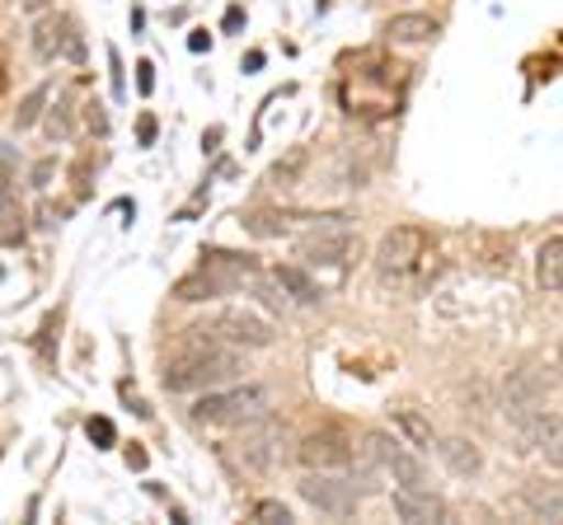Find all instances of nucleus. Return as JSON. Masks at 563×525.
Segmentation results:
<instances>
[{
    "label": "nucleus",
    "instance_id": "f257e3e1",
    "mask_svg": "<svg viewBox=\"0 0 563 525\" xmlns=\"http://www.w3.org/2000/svg\"><path fill=\"white\" fill-rule=\"evenodd\" d=\"M244 376L240 347H198V353H174L165 361V390L169 394H202L221 390Z\"/></svg>",
    "mask_w": 563,
    "mask_h": 525
},
{
    "label": "nucleus",
    "instance_id": "f03ea898",
    "mask_svg": "<svg viewBox=\"0 0 563 525\" xmlns=\"http://www.w3.org/2000/svg\"><path fill=\"white\" fill-rule=\"evenodd\" d=\"M268 417V390L263 384H231V390H207L192 404V423H217V427H244Z\"/></svg>",
    "mask_w": 563,
    "mask_h": 525
},
{
    "label": "nucleus",
    "instance_id": "7ed1b4c3",
    "mask_svg": "<svg viewBox=\"0 0 563 525\" xmlns=\"http://www.w3.org/2000/svg\"><path fill=\"white\" fill-rule=\"evenodd\" d=\"M422 258H428V231L422 225H395L376 244V272L385 282H409Z\"/></svg>",
    "mask_w": 563,
    "mask_h": 525
},
{
    "label": "nucleus",
    "instance_id": "20e7f679",
    "mask_svg": "<svg viewBox=\"0 0 563 525\" xmlns=\"http://www.w3.org/2000/svg\"><path fill=\"white\" fill-rule=\"evenodd\" d=\"M544 399H550V380H544L536 366H521L503 380V413L512 417V423L531 436V423L544 413Z\"/></svg>",
    "mask_w": 563,
    "mask_h": 525
},
{
    "label": "nucleus",
    "instance_id": "39448f33",
    "mask_svg": "<svg viewBox=\"0 0 563 525\" xmlns=\"http://www.w3.org/2000/svg\"><path fill=\"white\" fill-rule=\"evenodd\" d=\"M296 488H301V498L314 506V512L339 516V521L357 512V498H362V488L347 474H333V469H306V479Z\"/></svg>",
    "mask_w": 563,
    "mask_h": 525
},
{
    "label": "nucleus",
    "instance_id": "423d86ee",
    "mask_svg": "<svg viewBox=\"0 0 563 525\" xmlns=\"http://www.w3.org/2000/svg\"><path fill=\"white\" fill-rule=\"evenodd\" d=\"M362 442L372 446V455L380 460V469H385V474H390L395 483H404V488H428V469H422V460H418V455L404 446V442H395L390 432H366Z\"/></svg>",
    "mask_w": 563,
    "mask_h": 525
},
{
    "label": "nucleus",
    "instance_id": "0eeeda50",
    "mask_svg": "<svg viewBox=\"0 0 563 525\" xmlns=\"http://www.w3.org/2000/svg\"><path fill=\"white\" fill-rule=\"evenodd\" d=\"M29 47L38 62H62V57L80 62V33L66 14H38V20H33V33H29Z\"/></svg>",
    "mask_w": 563,
    "mask_h": 525
},
{
    "label": "nucleus",
    "instance_id": "6e6552de",
    "mask_svg": "<svg viewBox=\"0 0 563 525\" xmlns=\"http://www.w3.org/2000/svg\"><path fill=\"white\" fill-rule=\"evenodd\" d=\"M352 455H357V446L347 442V436L339 427H324V432H310L301 446H296V460H301L306 469H333V474H347Z\"/></svg>",
    "mask_w": 563,
    "mask_h": 525
},
{
    "label": "nucleus",
    "instance_id": "1a4fd4ad",
    "mask_svg": "<svg viewBox=\"0 0 563 525\" xmlns=\"http://www.w3.org/2000/svg\"><path fill=\"white\" fill-rule=\"evenodd\" d=\"M296 254H301V262H310V268H343V262L357 254V239H352L347 225H320L314 235L296 244Z\"/></svg>",
    "mask_w": 563,
    "mask_h": 525
},
{
    "label": "nucleus",
    "instance_id": "9d476101",
    "mask_svg": "<svg viewBox=\"0 0 563 525\" xmlns=\"http://www.w3.org/2000/svg\"><path fill=\"white\" fill-rule=\"evenodd\" d=\"M211 324H217V334L231 343V347H268L273 343V324L263 320V314L244 310V305H225L221 314H211Z\"/></svg>",
    "mask_w": 563,
    "mask_h": 525
},
{
    "label": "nucleus",
    "instance_id": "9b49d317",
    "mask_svg": "<svg viewBox=\"0 0 563 525\" xmlns=\"http://www.w3.org/2000/svg\"><path fill=\"white\" fill-rule=\"evenodd\" d=\"M235 455L250 474H268L277 460V423L273 417H258V423H244V436L235 442Z\"/></svg>",
    "mask_w": 563,
    "mask_h": 525
},
{
    "label": "nucleus",
    "instance_id": "f8f14e48",
    "mask_svg": "<svg viewBox=\"0 0 563 525\" xmlns=\"http://www.w3.org/2000/svg\"><path fill=\"white\" fill-rule=\"evenodd\" d=\"M390 502H395V516L399 521H409V525H442V521H451V506L432 493V488H395L390 493Z\"/></svg>",
    "mask_w": 563,
    "mask_h": 525
},
{
    "label": "nucleus",
    "instance_id": "ddd939ff",
    "mask_svg": "<svg viewBox=\"0 0 563 525\" xmlns=\"http://www.w3.org/2000/svg\"><path fill=\"white\" fill-rule=\"evenodd\" d=\"M437 33H442V24H437L432 14H422V10H404V14H390V20H385V38L399 43V47L432 43Z\"/></svg>",
    "mask_w": 563,
    "mask_h": 525
},
{
    "label": "nucleus",
    "instance_id": "4468645a",
    "mask_svg": "<svg viewBox=\"0 0 563 525\" xmlns=\"http://www.w3.org/2000/svg\"><path fill=\"white\" fill-rule=\"evenodd\" d=\"M521 506L531 512L536 521H554L563 525V483H544V479H531V483H521Z\"/></svg>",
    "mask_w": 563,
    "mask_h": 525
},
{
    "label": "nucleus",
    "instance_id": "2eb2a0df",
    "mask_svg": "<svg viewBox=\"0 0 563 525\" xmlns=\"http://www.w3.org/2000/svg\"><path fill=\"white\" fill-rule=\"evenodd\" d=\"M437 455H442V465L455 479H474L484 469V450L474 446L470 436H442V442H437Z\"/></svg>",
    "mask_w": 563,
    "mask_h": 525
},
{
    "label": "nucleus",
    "instance_id": "dca6fc26",
    "mask_svg": "<svg viewBox=\"0 0 563 525\" xmlns=\"http://www.w3.org/2000/svg\"><path fill=\"white\" fill-rule=\"evenodd\" d=\"M531 446L544 455V465L563 469V413H540L531 423Z\"/></svg>",
    "mask_w": 563,
    "mask_h": 525
},
{
    "label": "nucleus",
    "instance_id": "f3484780",
    "mask_svg": "<svg viewBox=\"0 0 563 525\" xmlns=\"http://www.w3.org/2000/svg\"><path fill=\"white\" fill-rule=\"evenodd\" d=\"M536 287L540 291H563V235L544 239L536 249Z\"/></svg>",
    "mask_w": 563,
    "mask_h": 525
},
{
    "label": "nucleus",
    "instance_id": "a211bd4d",
    "mask_svg": "<svg viewBox=\"0 0 563 525\" xmlns=\"http://www.w3.org/2000/svg\"><path fill=\"white\" fill-rule=\"evenodd\" d=\"M306 165H310V150H306V146H291V150L268 169V183H273V188H296V183H301V174H306Z\"/></svg>",
    "mask_w": 563,
    "mask_h": 525
},
{
    "label": "nucleus",
    "instance_id": "6ab92c4d",
    "mask_svg": "<svg viewBox=\"0 0 563 525\" xmlns=\"http://www.w3.org/2000/svg\"><path fill=\"white\" fill-rule=\"evenodd\" d=\"M395 427L409 436V446H418V450H428V446H437V436H432V423L422 413H413V409H395Z\"/></svg>",
    "mask_w": 563,
    "mask_h": 525
},
{
    "label": "nucleus",
    "instance_id": "aec40b11",
    "mask_svg": "<svg viewBox=\"0 0 563 525\" xmlns=\"http://www.w3.org/2000/svg\"><path fill=\"white\" fill-rule=\"evenodd\" d=\"M47 99H52V90H47V85H33V90L24 94V103H20V109H14V127H20V132H29V127H33V122H38V118H43V109H47Z\"/></svg>",
    "mask_w": 563,
    "mask_h": 525
},
{
    "label": "nucleus",
    "instance_id": "412c9836",
    "mask_svg": "<svg viewBox=\"0 0 563 525\" xmlns=\"http://www.w3.org/2000/svg\"><path fill=\"white\" fill-rule=\"evenodd\" d=\"M277 282L287 287V291H291V295H296V301H301V305H314V301H320V295H324V291L314 287L310 277L301 272V268H277Z\"/></svg>",
    "mask_w": 563,
    "mask_h": 525
},
{
    "label": "nucleus",
    "instance_id": "4be33fe9",
    "mask_svg": "<svg viewBox=\"0 0 563 525\" xmlns=\"http://www.w3.org/2000/svg\"><path fill=\"white\" fill-rule=\"evenodd\" d=\"M43 127H47L52 142H70V132H76V122H70V99H66V94H62V99L47 109V122H43Z\"/></svg>",
    "mask_w": 563,
    "mask_h": 525
},
{
    "label": "nucleus",
    "instance_id": "5701e85b",
    "mask_svg": "<svg viewBox=\"0 0 563 525\" xmlns=\"http://www.w3.org/2000/svg\"><path fill=\"white\" fill-rule=\"evenodd\" d=\"M287 221L291 216H282V212H254V216H244V231L258 235V239H273V235L287 231Z\"/></svg>",
    "mask_w": 563,
    "mask_h": 525
},
{
    "label": "nucleus",
    "instance_id": "b1692460",
    "mask_svg": "<svg viewBox=\"0 0 563 525\" xmlns=\"http://www.w3.org/2000/svg\"><path fill=\"white\" fill-rule=\"evenodd\" d=\"M254 521L258 525H287L291 521V506L277 502V498H263V502H254Z\"/></svg>",
    "mask_w": 563,
    "mask_h": 525
},
{
    "label": "nucleus",
    "instance_id": "393cba45",
    "mask_svg": "<svg viewBox=\"0 0 563 525\" xmlns=\"http://www.w3.org/2000/svg\"><path fill=\"white\" fill-rule=\"evenodd\" d=\"M80 118H85V127H90V132H109V118H103V103L99 99H90V103H85V109H80Z\"/></svg>",
    "mask_w": 563,
    "mask_h": 525
},
{
    "label": "nucleus",
    "instance_id": "a878e982",
    "mask_svg": "<svg viewBox=\"0 0 563 525\" xmlns=\"http://www.w3.org/2000/svg\"><path fill=\"white\" fill-rule=\"evenodd\" d=\"M85 432H90L99 446H113V423H109V417H90V423H85Z\"/></svg>",
    "mask_w": 563,
    "mask_h": 525
},
{
    "label": "nucleus",
    "instance_id": "bb28decb",
    "mask_svg": "<svg viewBox=\"0 0 563 525\" xmlns=\"http://www.w3.org/2000/svg\"><path fill=\"white\" fill-rule=\"evenodd\" d=\"M14 5H20L24 14H33V20H38V14H47L52 5H57V0H14Z\"/></svg>",
    "mask_w": 563,
    "mask_h": 525
},
{
    "label": "nucleus",
    "instance_id": "cd10ccee",
    "mask_svg": "<svg viewBox=\"0 0 563 525\" xmlns=\"http://www.w3.org/2000/svg\"><path fill=\"white\" fill-rule=\"evenodd\" d=\"M57 174V160H43V165H33V188H47V179Z\"/></svg>",
    "mask_w": 563,
    "mask_h": 525
},
{
    "label": "nucleus",
    "instance_id": "c85d7f7f",
    "mask_svg": "<svg viewBox=\"0 0 563 525\" xmlns=\"http://www.w3.org/2000/svg\"><path fill=\"white\" fill-rule=\"evenodd\" d=\"M128 465L132 469H146V450H128Z\"/></svg>",
    "mask_w": 563,
    "mask_h": 525
},
{
    "label": "nucleus",
    "instance_id": "c756f323",
    "mask_svg": "<svg viewBox=\"0 0 563 525\" xmlns=\"http://www.w3.org/2000/svg\"><path fill=\"white\" fill-rule=\"evenodd\" d=\"M559 371H563V347H559Z\"/></svg>",
    "mask_w": 563,
    "mask_h": 525
}]
</instances>
